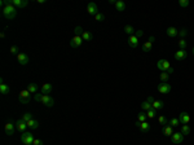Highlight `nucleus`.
<instances>
[{
  "label": "nucleus",
  "mask_w": 194,
  "mask_h": 145,
  "mask_svg": "<svg viewBox=\"0 0 194 145\" xmlns=\"http://www.w3.org/2000/svg\"><path fill=\"white\" fill-rule=\"evenodd\" d=\"M9 52H10V55H15V56H18V52H20V49L17 45H12L9 49Z\"/></svg>",
  "instance_id": "e433bc0d"
},
{
  "label": "nucleus",
  "mask_w": 194,
  "mask_h": 145,
  "mask_svg": "<svg viewBox=\"0 0 194 145\" xmlns=\"http://www.w3.org/2000/svg\"><path fill=\"white\" fill-rule=\"evenodd\" d=\"M34 140L35 137L31 132H22V135H21V141H22L23 145H33Z\"/></svg>",
  "instance_id": "7ed1b4c3"
},
{
  "label": "nucleus",
  "mask_w": 194,
  "mask_h": 145,
  "mask_svg": "<svg viewBox=\"0 0 194 145\" xmlns=\"http://www.w3.org/2000/svg\"><path fill=\"white\" fill-rule=\"evenodd\" d=\"M135 35H136V36L140 39V38H141V36H142V35H144V31H142V30H137L136 33H135Z\"/></svg>",
  "instance_id": "a18cd8bd"
},
{
  "label": "nucleus",
  "mask_w": 194,
  "mask_h": 145,
  "mask_svg": "<svg viewBox=\"0 0 194 145\" xmlns=\"http://www.w3.org/2000/svg\"><path fill=\"white\" fill-rule=\"evenodd\" d=\"M27 91L30 92V93H38L39 92V86L36 83H29V86H27V88H26Z\"/></svg>",
  "instance_id": "5701e85b"
},
{
  "label": "nucleus",
  "mask_w": 194,
  "mask_h": 145,
  "mask_svg": "<svg viewBox=\"0 0 194 145\" xmlns=\"http://www.w3.org/2000/svg\"><path fill=\"white\" fill-rule=\"evenodd\" d=\"M83 39L82 36H78V35H74V36L71 38V40H70V47L71 48H79L80 45L83 44Z\"/></svg>",
  "instance_id": "0eeeda50"
},
{
  "label": "nucleus",
  "mask_w": 194,
  "mask_h": 145,
  "mask_svg": "<svg viewBox=\"0 0 194 145\" xmlns=\"http://www.w3.org/2000/svg\"><path fill=\"white\" fill-rule=\"evenodd\" d=\"M157 68L161 70V71H167L168 74L174 73V69L171 68V63L167 61V60H159L157 62Z\"/></svg>",
  "instance_id": "f03ea898"
},
{
  "label": "nucleus",
  "mask_w": 194,
  "mask_h": 145,
  "mask_svg": "<svg viewBox=\"0 0 194 145\" xmlns=\"http://www.w3.org/2000/svg\"><path fill=\"white\" fill-rule=\"evenodd\" d=\"M166 34H167V36H170V38H175V36H177L179 35V30L176 29V27L171 26V27H168V29L166 30Z\"/></svg>",
  "instance_id": "aec40b11"
},
{
  "label": "nucleus",
  "mask_w": 194,
  "mask_h": 145,
  "mask_svg": "<svg viewBox=\"0 0 194 145\" xmlns=\"http://www.w3.org/2000/svg\"><path fill=\"white\" fill-rule=\"evenodd\" d=\"M154 40H155V38H154V36H150V38H149V40L145 42V44L142 45V51H144V52H150V51H151V48H153V43H154Z\"/></svg>",
  "instance_id": "4468645a"
},
{
  "label": "nucleus",
  "mask_w": 194,
  "mask_h": 145,
  "mask_svg": "<svg viewBox=\"0 0 194 145\" xmlns=\"http://www.w3.org/2000/svg\"><path fill=\"white\" fill-rule=\"evenodd\" d=\"M155 115H157V110H155V109H150V110L146 111V117H147L149 119L155 118Z\"/></svg>",
  "instance_id": "473e14b6"
},
{
  "label": "nucleus",
  "mask_w": 194,
  "mask_h": 145,
  "mask_svg": "<svg viewBox=\"0 0 194 145\" xmlns=\"http://www.w3.org/2000/svg\"><path fill=\"white\" fill-rule=\"evenodd\" d=\"M17 60H18L20 65H22V66L27 65V63H29V61H30L29 56H27L26 53H25V52H20L18 56H17Z\"/></svg>",
  "instance_id": "9b49d317"
},
{
  "label": "nucleus",
  "mask_w": 194,
  "mask_h": 145,
  "mask_svg": "<svg viewBox=\"0 0 194 145\" xmlns=\"http://www.w3.org/2000/svg\"><path fill=\"white\" fill-rule=\"evenodd\" d=\"M16 127L17 130L21 131V132H26V128H27V123L23 121V119H18L16 122Z\"/></svg>",
  "instance_id": "f3484780"
},
{
  "label": "nucleus",
  "mask_w": 194,
  "mask_h": 145,
  "mask_svg": "<svg viewBox=\"0 0 194 145\" xmlns=\"http://www.w3.org/2000/svg\"><path fill=\"white\" fill-rule=\"evenodd\" d=\"M141 109H142V111H147V110H150V109H153V105L146 100V101H144L142 104H141Z\"/></svg>",
  "instance_id": "c756f323"
},
{
  "label": "nucleus",
  "mask_w": 194,
  "mask_h": 145,
  "mask_svg": "<svg viewBox=\"0 0 194 145\" xmlns=\"http://www.w3.org/2000/svg\"><path fill=\"white\" fill-rule=\"evenodd\" d=\"M179 35L181 36V39H185V36L188 35V30H186V29H181L179 31Z\"/></svg>",
  "instance_id": "79ce46f5"
},
{
  "label": "nucleus",
  "mask_w": 194,
  "mask_h": 145,
  "mask_svg": "<svg viewBox=\"0 0 194 145\" xmlns=\"http://www.w3.org/2000/svg\"><path fill=\"white\" fill-rule=\"evenodd\" d=\"M158 123L162 126H166V125H168V121H167V118H166L164 115H159L158 117Z\"/></svg>",
  "instance_id": "f704fd0d"
},
{
  "label": "nucleus",
  "mask_w": 194,
  "mask_h": 145,
  "mask_svg": "<svg viewBox=\"0 0 194 145\" xmlns=\"http://www.w3.org/2000/svg\"><path fill=\"white\" fill-rule=\"evenodd\" d=\"M41 96H43V93H41V92L39 93V92H38V93H35V95H34V100H35V101H38V102H40Z\"/></svg>",
  "instance_id": "37998d69"
},
{
  "label": "nucleus",
  "mask_w": 194,
  "mask_h": 145,
  "mask_svg": "<svg viewBox=\"0 0 194 145\" xmlns=\"http://www.w3.org/2000/svg\"><path fill=\"white\" fill-rule=\"evenodd\" d=\"M36 3H39V4H44L45 0H36Z\"/></svg>",
  "instance_id": "de8ad7c7"
},
{
  "label": "nucleus",
  "mask_w": 194,
  "mask_h": 145,
  "mask_svg": "<svg viewBox=\"0 0 194 145\" xmlns=\"http://www.w3.org/2000/svg\"><path fill=\"white\" fill-rule=\"evenodd\" d=\"M9 92H10L9 86H7V84L3 82V79H0V93L1 95H8Z\"/></svg>",
  "instance_id": "4be33fe9"
},
{
  "label": "nucleus",
  "mask_w": 194,
  "mask_h": 145,
  "mask_svg": "<svg viewBox=\"0 0 194 145\" xmlns=\"http://www.w3.org/2000/svg\"><path fill=\"white\" fill-rule=\"evenodd\" d=\"M193 55H194V47H193Z\"/></svg>",
  "instance_id": "8fccbe9b"
},
{
  "label": "nucleus",
  "mask_w": 194,
  "mask_h": 145,
  "mask_svg": "<svg viewBox=\"0 0 194 145\" xmlns=\"http://www.w3.org/2000/svg\"><path fill=\"white\" fill-rule=\"evenodd\" d=\"M83 33H84V31H83V29H82L80 26H76L75 29H74V34L78 35V36H82V34H83Z\"/></svg>",
  "instance_id": "58836bf2"
},
{
  "label": "nucleus",
  "mask_w": 194,
  "mask_h": 145,
  "mask_svg": "<svg viewBox=\"0 0 194 145\" xmlns=\"http://www.w3.org/2000/svg\"><path fill=\"white\" fill-rule=\"evenodd\" d=\"M94 20L97 21V22H102V21H105V16L102 15L101 12H98L96 16H94Z\"/></svg>",
  "instance_id": "4c0bfd02"
},
{
  "label": "nucleus",
  "mask_w": 194,
  "mask_h": 145,
  "mask_svg": "<svg viewBox=\"0 0 194 145\" xmlns=\"http://www.w3.org/2000/svg\"><path fill=\"white\" fill-rule=\"evenodd\" d=\"M136 126L140 128L141 132H149V131H150V125L147 122H142V123L136 122Z\"/></svg>",
  "instance_id": "a211bd4d"
},
{
  "label": "nucleus",
  "mask_w": 194,
  "mask_h": 145,
  "mask_svg": "<svg viewBox=\"0 0 194 145\" xmlns=\"http://www.w3.org/2000/svg\"><path fill=\"white\" fill-rule=\"evenodd\" d=\"M18 100L21 104H29L31 101V93L27 90H22L18 93Z\"/></svg>",
  "instance_id": "20e7f679"
},
{
  "label": "nucleus",
  "mask_w": 194,
  "mask_h": 145,
  "mask_svg": "<svg viewBox=\"0 0 194 145\" xmlns=\"http://www.w3.org/2000/svg\"><path fill=\"white\" fill-rule=\"evenodd\" d=\"M170 77H171V74H168L167 71H162L159 75V79L162 80V83H167L168 80H170Z\"/></svg>",
  "instance_id": "cd10ccee"
},
{
  "label": "nucleus",
  "mask_w": 194,
  "mask_h": 145,
  "mask_svg": "<svg viewBox=\"0 0 194 145\" xmlns=\"http://www.w3.org/2000/svg\"><path fill=\"white\" fill-rule=\"evenodd\" d=\"M146 114L144 111H141L139 115H137V122H140V123H142V122H146Z\"/></svg>",
  "instance_id": "2f4dec72"
},
{
  "label": "nucleus",
  "mask_w": 194,
  "mask_h": 145,
  "mask_svg": "<svg viewBox=\"0 0 194 145\" xmlns=\"http://www.w3.org/2000/svg\"><path fill=\"white\" fill-rule=\"evenodd\" d=\"M3 16H4V18H7V20L16 18V16H17V8H16L15 5H12L10 0H8V5H5L4 8H3Z\"/></svg>",
  "instance_id": "f257e3e1"
},
{
  "label": "nucleus",
  "mask_w": 194,
  "mask_h": 145,
  "mask_svg": "<svg viewBox=\"0 0 194 145\" xmlns=\"http://www.w3.org/2000/svg\"><path fill=\"white\" fill-rule=\"evenodd\" d=\"M128 45L131 48H137V45H139V38H137L136 35H132V36H129V39H128Z\"/></svg>",
  "instance_id": "412c9836"
},
{
  "label": "nucleus",
  "mask_w": 194,
  "mask_h": 145,
  "mask_svg": "<svg viewBox=\"0 0 194 145\" xmlns=\"http://www.w3.org/2000/svg\"><path fill=\"white\" fill-rule=\"evenodd\" d=\"M151 105H153V109H155V110H162L164 108V102L161 100H154V102Z\"/></svg>",
  "instance_id": "b1692460"
},
{
  "label": "nucleus",
  "mask_w": 194,
  "mask_h": 145,
  "mask_svg": "<svg viewBox=\"0 0 194 145\" xmlns=\"http://www.w3.org/2000/svg\"><path fill=\"white\" fill-rule=\"evenodd\" d=\"M186 45H188V43H186L185 39H180V40H179V47H180V49H185Z\"/></svg>",
  "instance_id": "ea45409f"
},
{
  "label": "nucleus",
  "mask_w": 194,
  "mask_h": 145,
  "mask_svg": "<svg viewBox=\"0 0 194 145\" xmlns=\"http://www.w3.org/2000/svg\"><path fill=\"white\" fill-rule=\"evenodd\" d=\"M33 145H44V143H43V140H40V139H35Z\"/></svg>",
  "instance_id": "c03bdc74"
},
{
  "label": "nucleus",
  "mask_w": 194,
  "mask_h": 145,
  "mask_svg": "<svg viewBox=\"0 0 194 145\" xmlns=\"http://www.w3.org/2000/svg\"><path fill=\"white\" fill-rule=\"evenodd\" d=\"M157 88H158V92L162 95H167L172 91V86L170 83H161V84H158Z\"/></svg>",
  "instance_id": "39448f33"
},
{
  "label": "nucleus",
  "mask_w": 194,
  "mask_h": 145,
  "mask_svg": "<svg viewBox=\"0 0 194 145\" xmlns=\"http://www.w3.org/2000/svg\"><path fill=\"white\" fill-rule=\"evenodd\" d=\"M171 141L176 145H180L184 143V135L181 132H174V135L171 136Z\"/></svg>",
  "instance_id": "1a4fd4ad"
},
{
  "label": "nucleus",
  "mask_w": 194,
  "mask_h": 145,
  "mask_svg": "<svg viewBox=\"0 0 194 145\" xmlns=\"http://www.w3.org/2000/svg\"><path fill=\"white\" fill-rule=\"evenodd\" d=\"M190 132H192V128H190V126L189 125H182V127H181V133L184 136H188V135H190Z\"/></svg>",
  "instance_id": "c85d7f7f"
},
{
  "label": "nucleus",
  "mask_w": 194,
  "mask_h": 145,
  "mask_svg": "<svg viewBox=\"0 0 194 145\" xmlns=\"http://www.w3.org/2000/svg\"><path fill=\"white\" fill-rule=\"evenodd\" d=\"M10 3H12V5H15L16 8H26V5L29 4V1L27 0H10Z\"/></svg>",
  "instance_id": "2eb2a0df"
},
{
  "label": "nucleus",
  "mask_w": 194,
  "mask_h": 145,
  "mask_svg": "<svg viewBox=\"0 0 194 145\" xmlns=\"http://www.w3.org/2000/svg\"><path fill=\"white\" fill-rule=\"evenodd\" d=\"M115 8H116V10H118V12H123V10L126 9V3L122 1V0H116Z\"/></svg>",
  "instance_id": "bb28decb"
},
{
  "label": "nucleus",
  "mask_w": 194,
  "mask_h": 145,
  "mask_svg": "<svg viewBox=\"0 0 194 145\" xmlns=\"http://www.w3.org/2000/svg\"><path fill=\"white\" fill-rule=\"evenodd\" d=\"M52 90H53V87H52L51 83H43L40 92H41L43 95H48V93H51V92H52Z\"/></svg>",
  "instance_id": "6ab92c4d"
},
{
  "label": "nucleus",
  "mask_w": 194,
  "mask_h": 145,
  "mask_svg": "<svg viewBox=\"0 0 194 145\" xmlns=\"http://www.w3.org/2000/svg\"><path fill=\"white\" fill-rule=\"evenodd\" d=\"M4 130H5V133H7V135H8V136H12L13 133L16 132V126H15V123L7 122L5 126H4Z\"/></svg>",
  "instance_id": "f8f14e48"
},
{
  "label": "nucleus",
  "mask_w": 194,
  "mask_h": 145,
  "mask_svg": "<svg viewBox=\"0 0 194 145\" xmlns=\"http://www.w3.org/2000/svg\"><path fill=\"white\" fill-rule=\"evenodd\" d=\"M109 3H110V4H115L116 1H115V0H109Z\"/></svg>",
  "instance_id": "09e8293b"
},
{
  "label": "nucleus",
  "mask_w": 194,
  "mask_h": 145,
  "mask_svg": "<svg viewBox=\"0 0 194 145\" xmlns=\"http://www.w3.org/2000/svg\"><path fill=\"white\" fill-rule=\"evenodd\" d=\"M147 101H149L150 104H153V102H154V98L151 97V96H149V97H147Z\"/></svg>",
  "instance_id": "49530a36"
},
{
  "label": "nucleus",
  "mask_w": 194,
  "mask_h": 145,
  "mask_svg": "<svg viewBox=\"0 0 194 145\" xmlns=\"http://www.w3.org/2000/svg\"><path fill=\"white\" fill-rule=\"evenodd\" d=\"M124 33H126L127 35H129V36H132V35H135L136 30L133 29L132 25H126V26H124Z\"/></svg>",
  "instance_id": "a878e982"
},
{
  "label": "nucleus",
  "mask_w": 194,
  "mask_h": 145,
  "mask_svg": "<svg viewBox=\"0 0 194 145\" xmlns=\"http://www.w3.org/2000/svg\"><path fill=\"white\" fill-rule=\"evenodd\" d=\"M87 13L88 15H91V16H96L97 13H98V7L96 3H93V1H91V3H88V5H87Z\"/></svg>",
  "instance_id": "6e6552de"
},
{
  "label": "nucleus",
  "mask_w": 194,
  "mask_h": 145,
  "mask_svg": "<svg viewBox=\"0 0 194 145\" xmlns=\"http://www.w3.org/2000/svg\"><path fill=\"white\" fill-rule=\"evenodd\" d=\"M39 121H36V119H31V121L27 122V127L31 130H38L39 128Z\"/></svg>",
  "instance_id": "393cba45"
},
{
  "label": "nucleus",
  "mask_w": 194,
  "mask_h": 145,
  "mask_svg": "<svg viewBox=\"0 0 194 145\" xmlns=\"http://www.w3.org/2000/svg\"><path fill=\"white\" fill-rule=\"evenodd\" d=\"M162 133H163L164 136L171 137L172 135H174V127H171L170 125H166V126H163V128H162Z\"/></svg>",
  "instance_id": "dca6fc26"
},
{
  "label": "nucleus",
  "mask_w": 194,
  "mask_h": 145,
  "mask_svg": "<svg viewBox=\"0 0 194 145\" xmlns=\"http://www.w3.org/2000/svg\"><path fill=\"white\" fill-rule=\"evenodd\" d=\"M21 119H23V121L27 123L29 121H31V119H34V115L31 114V113H25V114L22 115V118H21Z\"/></svg>",
  "instance_id": "72a5a7b5"
},
{
  "label": "nucleus",
  "mask_w": 194,
  "mask_h": 145,
  "mask_svg": "<svg viewBox=\"0 0 194 145\" xmlns=\"http://www.w3.org/2000/svg\"><path fill=\"white\" fill-rule=\"evenodd\" d=\"M175 60L176 61H184V60L188 57V52L185 51V49H179L177 52H175Z\"/></svg>",
  "instance_id": "9d476101"
},
{
  "label": "nucleus",
  "mask_w": 194,
  "mask_h": 145,
  "mask_svg": "<svg viewBox=\"0 0 194 145\" xmlns=\"http://www.w3.org/2000/svg\"><path fill=\"white\" fill-rule=\"evenodd\" d=\"M82 39L83 40H86V42H89V40H92L93 39V35L89 33V31H84V33L82 34Z\"/></svg>",
  "instance_id": "7c9ffc66"
},
{
  "label": "nucleus",
  "mask_w": 194,
  "mask_h": 145,
  "mask_svg": "<svg viewBox=\"0 0 194 145\" xmlns=\"http://www.w3.org/2000/svg\"><path fill=\"white\" fill-rule=\"evenodd\" d=\"M179 5L181 8H186L189 5V0H179Z\"/></svg>",
  "instance_id": "a19ab883"
},
{
  "label": "nucleus",
  "mask_w": 194,
  "mask_h": 145,
  "mask_svg": "<svg viewBox=\"0 0 194 145\" xmlns=\"http://www.w3.org/2000/svg\"><path fill=\"white\" fill-rule=\"evenodd\" d=\"M179 121H180V125H188V123L190 122V115L186 111L180 113L179 114Z\"/></svg>",
  "instance_id": "ddd939ff"
},
{
  "label": "nucleus",
  "mask_w": 194,
  "mask_h": 145,
  "mask_svg": "<svg viewBox=\"0 0 194 145\" xmlns=\"http://www.w3.org/2000/svg\"><path fill=\"white\" fill-rule=\"evenodd\" d=\"M40 104H43L45 108H52L54 105V100L49 96V95H43L41 100H40Z\"/></svg>",
  "instance_id": "423d86ee"
},
{
  "label": "nucleus",
  "mask_w": 194,
  "mask_h": 145,
  "mask_svg": "<svg viewBox=\"0 0 194 145\" xmlns=\"http://www.w3.org/2000/svg\"><path fill=\"white\" fill-rule=\"evenodd\" d=\"M168 125H170L171 127H177L180 125V121H179V118H172L170 122H168Z\"/></svg>",
  "instance_id": "c9c22d12"
}]
</instances>
